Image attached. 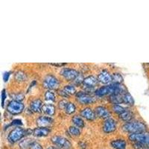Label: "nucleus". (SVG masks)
I'll list each match as a JSON object with an SVG mask.
<instances>
[{"instance_id": "nucleus-9", "label": "nucleus", "mask_w": 149, "mask_h": 149, "mask_svg": "<svg viewBox=\"0 0 149 149\" xmlns=\"http://www.w3.org/2000/svg\"><path fill=\"white\" fill-rule=\"evenodd\" d=\"M61 74L68 81H74L79 75V73L76 70L71 68H63L61 71Z\"/></svg>"}, {"instance_id": "nucleus-1", "label": "nucleus", "mask_w": 149, "mask_h": 149, "mask_svg": "<svg viewBox=\"0 0 149 149\" xmlns=\"http://www.w3.org/2000/svg\"><path fill=\"white\" fill-rule=\"evenodd\" d=\"M127 93V89L125 86L120 84H110L105 85L101 86L99 88L95 90V94L97 96L102 97L105 95H111L114 94H121L123 95Z\"/></svg>"}, {"instance_id": "nucleus-38", "label": "nucleus", "mask_w": 149, "mask_h": 149, "mask_svg": "<svg viewBox=\"0 0 149 149\" xmlns=\"http://www.w3.org/2000/svg\"><path fill=\"white\" fill-rule=\"evenodd\" d=\"M146 149H149V148H146Z\"/></svg>"}, {"instance_id": "nucleus-24", "label": "nucleus", "mask_w": 149, "mask_h": 149, "mask_svg": "<svg viewBox=\"0 0 149 149\" xmlns=\"http://www.w3.org/2000/svg\"><path fill=\"white\" fill-rule=\"evenodd\" d=\"M124 81V78L122 74L119 72L112 74V82L113 84H122Z\"/></svg>"}, {"instance_id": "nucleus-10", "label": "nucleus", "mask_w": 149, "mask_h": 149, "mask_svg": "<svg viewBox=\"0 0 149 149\" xmlns=\"http://www.w3.org/2000/svg\"><path fill=\"white\" fill-rule=\"evenodd\" d=\"M103 131L106 134H110V133L113 132L116 129V122L113 119L109 118L107 119H105L103 124Z\"/></svg>"}, {"instance_id": "nucleus-11", "label": "nucleus", "mask_w": 149, "mask_h": 149, "mask_svg": "<svg viewBox=\"0 0 149 149\" xmlns=\"http://www.w3.org/2000/svg\"><path fill=\"white\" fill-rule=\"evenodd\" d=\"M98 83V78H95L93 75H90V76L86 77L84 78L83 81V84L85 86V90L88 92L90 91V90H93L94 86H96L97 84Z\"/></svg>"}, {"instance_id": "nucleus-18", "label": "nucleus", "mask_w": 149, "mask_h": 149, "mask_svg": "<svg viewBox=\"0 0 149 149\" xmlns=\"http://www.w3.org/2000/svg\"><path fill=\"white\" fill-rule=\"evenodd\" d=\"M110 146L114 149H125L127 147V142L125 139H115L111 141Z\"/></svg>"}, {"instance_id": "nucleus-26", "label": "nucleus", "mask_w": 149, "mask_h": 149, "mask_svg": "<svg viewBox=\"0 0 149 149\" xmlns=\"http://www.w3.org/2000/svg\"><path fill=\"white\" fill-rule=\"evenodd\" d=\"M65 112L66 113L69 114V115H72L75 112L76 110V106L74 105V103L72 102H68L67 105L66 106V108H65Z\"/></svg>"}, {"instance_id": "nucleus-19", "label": "nucleus", "mask_w": 149, "mask_h": 149, "mask_svg": "<svg viewBox=\"0 0 149 149\" xmlns=\"http://www.w3.org/2000/svg\"><path fill=\"white\" fill-rule=\"evenodd\" d=\"M119 117L122 119L123 122H129L133 121L134 118V113H133V111H131L129 109H127L125 112H123L122 114L119 116Z\"/></svg>"}, {"instance_id": "nucleus-22", "label": "nucleus", "mask_w": 149, "mask_h": 149, "mask_svg": "<svg viewBox=\"0 0 149 149\" xmlns=\"http://www.w3.org/2000/svg\"><path fill=\"white\" fill-rule=\"evenodd\" d=\"M72 122L74 126L79 127L80 129L83 128L85 125L84 121L83 118L80 116H74L72 118Z\"/></svg>"}, {"instance_id": "nucleus-3", "label": "nucleus", "mask_w": 149, "mask_h": 149, "mask_svg": "<svg viewBox=\"0 0 149 149\" xmlns=\"http://www.w3.org/2000/svg\"><path fill=\"white\" fill-rule=\"evenodd\" d=\"M31 132V130H27V129H24L20 127H17L12 130L8 134V140L10 142V143H15V142H18L19 140H20L21 139L26 135H29V133Z\"/></svg>"}, {"instance_id": "nucleus-37", "label": "nucleus", "mask_w": 149, "mask_h": 149, "mask_svg": "<svg viewBox=\"0 0 149 149\" xmlns=\"http://www.w3.org/2000/svg\"><path fill=\"white\" fill-rule=\"evenodd\" d=\"M47 149H58V148L57 147H56V146H49V147Z\"/></svg>"}, {"instance_id": "nucleus-27", "label": "nucleus", "mask_w": 149, "mask_h": 149, "mask_svg": "<svg viewBox=\"0 0 149 149\" xmlns=\"http://www.w3.org/2000/svg\"><path fill=\"white\" fill-rule=\"evenodd\" d=\"M63 89L70 96L72 95H74V94L77 93L76 88L73 85H66V86H64V87Z\"/></svg>"}, {"instance_id": "nucleus-28", "label": "nucleus", "mask_w": 149, "mask_h": 149, "mask_svg": "<svg viewBox=\"0 0 149 149\" xmlns=\"http://www.w3.org/2000/svg\"><path fill=\"white\" fill-rule=\"evenodd\" d=\"M69 133L73 136H78L81 134V129L76 126H70L69 127Z\"/></svg>"}, {"instance_id": "nucleus-25", "label": "nucleus", "mask_w": 149, "mask_h": 149, "mask_svg": "<svg viewBox=\"0 0 149 149\" xmlns=\"http://www.w3.org/2000/svg\"><path fill=\"white\" fill-rule=\"evenodd\" d=\"M44 96L45 99H46L47 102H54L56 100L55 93L53 92V90H46V92L45 93Z\"/></svg>"}, {"instance_id": "nucleus-20", "label": "nucleus", "mask_w": 149, "mask_h": 149, "mask_svg": "<svg viewBox=\"0 0 149 149\" xmlns=\"http://www.w3.org/2000/svg\"><path fill=\"white\" fill-rule=\"evenodd\" d=\"M55 106L52 104H45L42 105V112H43L46 115L49 116H52L55 113Z\"/></svg>"}, {"instance_id": "nucleus-4", "label": "nucleus", "mask_w": 149, "mask_h": 149, "mask_svg": "<svg viewBox=\"0 0 149 149\" xmlns=\"http://www.w3.org/2000/svg\"><path fill=\"white\" fill-rule=\"evenodd\" d=\"M128 139L130 142H139L149 148V133L141 132L136 134H130L128 136Z\"/></svg>"}, {"instance_id": "nucleus-13", "label": "nucleus", "mask_w": 149, "mask_h": 149, "mask_svg": "<svg viewBox=\"0 0 149 149\" xmlns=\"http://www.w3.org/2000/svg\"><path fill=\"white\" fill-rule=\"evenodd\" d=\"M98 82L104 84H109L112 82V74L107 70H103L98 75Z\"/></svg>"}, {"instance_id": "nucleus-31", "label": "nucleus", "mask_w": 149, "mask_h": 149, "mask_svg": "<svg viewBox=\"0 0 149 149\" xmlns=\"http://www.w3.org/2000/svg\"><path fill=\"white\" fill-rule=\"evenodd\" d=\"M29 149H43L42 146L40 144L39 142L36 141H31L30 144L29 146Z\"/></svg>"}, {"instance_id": "nucleus-15", "label": "nucleus", "mask_w": 149, "mask_h": 149, "mask_svg": "<svg viewBox=\"0 0 149 149\" xmlns=\"http://www.w3.org/2000/svg\"><path fill=\"white\" fill-rule=\"evenodd\" d=\"M51 132V130L49 127H39L33 130V135L37 137H43L49 135Z\"/></svg>"}, {"instance_id": "nucleus-32", "label": "nucleus", "mask_w": 149, "mask_h": 149, "mask_svg": "<svg viewBox=\"0 0 149 149\" xmlns=\"http://www.w3.org/2000/svg\"><path fill=\"white\" fill-rule=\"evenodd\" d=\"M68 102H66V100H61L58 102V107H59L60 109H62V110H65L66 108V106L67 105Z\"/></svg>"}, {"instance_id": "nucleus-21", "label": "nucleus", "mask_w": 149, "mask_h": 149, "mask_svg": "<svg viewBox=\"0 0 149 149\" xmlns=\"http://www.w3.org/2000/svg\"><path fill=\"white\" fill-rule=\"evenodd\" d=\"M109 101L113 104H123V95L121 94H114L109 96Z\"/></svg>"}, {"instance_id": "nucleus-33", "label": "nucleus", "mask_w": 149, "mask_h": 149, "mask_svg": "<svg viewBox=\"0 0 149 149\" xmlns=\"http://www.w3.org/2000/svg\"><path fill=\"white\" fill-rule=\"evenodd\" d=\"M58 94H59L61 96L63 97V98H68V97H70V95H68L67 93L63 90V89L58 90Z\"/></svg>"}, {"instance_id": "nucleus-30", "label": "nucleus", "mask_w": 149, "mask_h": 149, "mask_svg": "<svg viewBox=\"0 0 149 149\" xmlns=\"http://www.w3.org/2000/svg\"><path fill=\"white\" fill-rule=\"evenodd\" d=\"M27 78L26 74L22 72H17L15 74V79L18 81H25Z\"/></svg>"}, {"instance_id": "nucleus-8", "label": "nucleus", "mask_w": 149, "mask_h": 149, "mask_svg": "<svg viewBox=\"0 0 149 149\" xmlns=\"http://www.w3.org/2000/svg\"><path fill=\"white\" fill-rule=\"evenodd\" d=\"M75 95H76L77 101L81 104H90L96 101V98L93 95H90L87 92H78L75 94Z\"/></svg>"}, {"instance_id": "nucleus-12", "label": "nucleus", "mask_w": 149, "mask_h": 149, "mask_svg": "<svg viewBox=\"0 0 149 149\" xmlns=\"http://www.w3.org/2000/svg\"><path fill=\"white\" fill-rule=\"evenodd\" d=\"M95 113L96 114V116L101 119H107L111 116V113L110 110L103 106H98L95 107Z\"/></svg>"}, {"instance_id": "nucleus-6", "label": "nucleus", "mask_w": 149, "mask_h": 149, "mask_svg": "<svg viewBox=\"0 0 149 149\" xmlns=\"http://www.w3.org/2000/svg\"><path fill=\"white\" fill-rule=\"evenodd\" d=\"M25 108V105L22 102L17 100H12L7 106V110L10 114L17 115L21 113Z\"/></svg>"}, {"instance_id": "nucleus-23", "label": "nucleus", "mask_w": 149, "mask_h": 149, "mask_svg": "<svg viewBox=\"0 0 149 149\" xmlns=\"http://www.w3.org/2000/svg\"><path fill=\"white\" fill-rule=\"evenodd\" d=\"M123 104H125L129 106H133L134 104V98L128 92L123 94Z\"/></svg>"}, {"instance_id": "nucleus-14", "label": "nucleus", "mask_w": 149, "mask_h": 149, "mask_svg": "<svg viewBox=\"0 0 149 149\" xmlns=\"http://www.w3.org/2000/svg\"><path fill=\"white\" fill-rule=\"evenodd\" d=\"M81 116L83 118L86 119L88 121H93L96 118V114H95V111L92 110L90 107H86L84 108L83 110L81 111Z\"/></svg>"}, {"instance_id": "nucleus-5", "label": "nucleus", "mask_w": 149, "mask_h": 149, "mask_svg": "<svg viewBox=\"0 0 149 149\" xmlns=\"http://www.w3.org/2000/svg\"><path fill=\"white\" fill-rule=\"evenodd\" d=\"M43 87L47 90H58L60 86V81L53 74H47L42 81Z\"/></svg>"}, {"instance_id": "nucleus-2", "label": "nucleus", "mask_w": 149, "mask_h": 149, "mask_svg": "<svg viewBox=\"0 0 149 149\" xmlns=\"http://www.w3.org/2000/svg\"><path fill=\"white\" fill-rule=\"evenodd\" d=\"M122 130L129 134H136V133L145 132L147 130V126L144 122L140 121H131L126 122L122 125Z\"/></svg>"}, {"instance_id": "nucleus-7", "label": "nucleus", "mask_w": 149, "mask_h": 149, "mask_svg": "<svg viewBox=\"0 0 149 149\" xmlns=\"http://www.w3.org/2000/svg\"><path fill=\"white\" fill-rule=\"evenodd\" d=\"M52 142L54 146L60 149H70L71 148L72 144L66 138L61 136H54L51 139Z\"/></svg>"}, {"instance_id": "nucleus-34", "label": "nucleus", "mask_w": 149, "mask_h": 149, "mask_svg": "<svg viewBox=\"0 0 149 149\" xmlns=\"http://www.w3.org/2000/svg\"><path fill=\"white\" fill-rule=\"evenodd\" d=\"M12 124L14 125H17V127H19V125H22V121L19 120V119H16V120H14L12 122Z\"/></svg>"}, {"instance_id": "nucleus-35", "label": "nucleus", "mask_w": 149, "mask_h": 149, "mask_svg": "<svg viewBox=\"0 0 149 149\" xmlns=\"http://www.w3.org/2000/svg\"><path fill=\"white\" fill-rule=\"evenodd\" d=\"M2 106L4 105V101H5V98H6V95H5V90H3L2 93Z\"/></svg>"}, {"instance_id": "nucleus-17", "label": "nucleus", "mask_w": 149, "mask_h": 149, "mask_svg": "<svg viewBox=\"0 0 149 149\" xmlns=\"http://www.w3.org/2000/svg\"><path fill=\"white\" fill-rule=\"evenodd\" d=\"M42 105L43 104H42V101L39 98H36V99H34V100L31 102V110L34 112V113H40V111H42Z\"/></svg>"}, {"instance_id": "nucleus-36", "label": "nucleus", "mask_w": 149, "mask_h": 149, "mask_svg": "<svg viewBox=\"0 0 149 149\" xmlns=\"http://www.w3.org/2000/svg\"><path fill=\"white\" fill-rule=\"evenodd\" d=\"M8 76H9V72L5 73V74H4V80H5V81H7L8 79Z\"/></svg>"}, {"instance_id": "nucleus-29", "label": "nucleus", "mask_w": 149, "mask_h": 149, "mask_svg": "<svg viewBox=\"0 0 149 149\" xmlns=\"http://www.w3.org/2000/svg\"><path fill=\"white\" fill-rule=\"evenodd\" d=\"M112 110H113V111L114 113H116L118 114V115L119 116L120 114H122L123 112L125 111V110H127V108L122 107V106H121V105L119 104H113V107H112Z\"/></svg>"}, {"instance_id": "nucleus-16", "label": "nucleus", "mask_w": 149, "mask_h": 149, "mask_svg": "<svg viewBox=\"0 0 149 149\" xmlns=\"http://www.w3.org/2000/svg\"><path fill=\"white\" fill-rule=\"evenodd\" d=\"M54 122V120L50 116H40L37 119V125L40 127H49L50 125Z\"/></svg>"}]
</instances>
